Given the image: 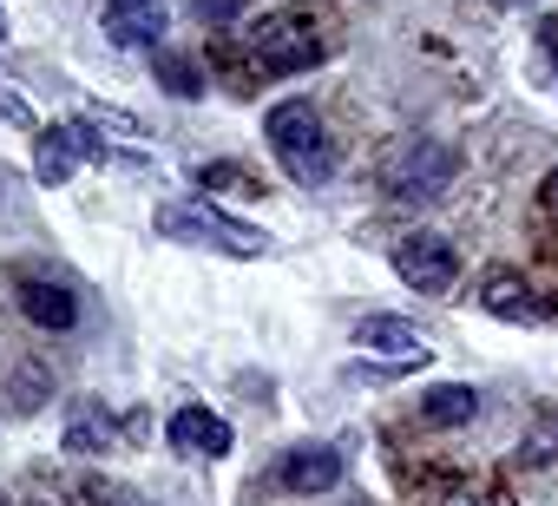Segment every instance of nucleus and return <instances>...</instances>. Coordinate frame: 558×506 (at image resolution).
<instances>
[{"instance_id": "nucleus-4", "label": "nucleus", "mask_w": 558, "mask_h": 506, "mask_svg": "<svg viewBox=\"0 0 558 506\" xmlns=\"http://www.w3.org/2000/svg\"><path fill=\"white\" fill-rule=\"evenodd\" d=\"M250 47H256V60H263L269 73H303V67L323 60V34H316L310 14H269V21L250 34Z\"/></svg>"}, {"instance_id": "nucleus-13", "label": "nucleus", "mask_w": 558, "mask_h": 506, "mask_svg": "<svg viewBox=\"0 0 558 506\" xmlns=\"http://www.w3.org/2000/svg\"><path fill=\"white\" fill-rule=\"evenodd\" d=\"M421 414H427L434 427H460V421H473V414H480V395H473V388H460V382H453V388H427Z\"/></svg>"}, {"instance_id": "nucleus-25", "label": "nucleus", "mask_w": 558, "mask_h": 506, "mask_svg": "<svg viewBox=\"0 0 558 506\" xmlns=\"http://www.w3.org/2000/svg\"><path fill=\"white\" fill-rule=\"evenodd\" d=\"M551 197H558V171H551Z\"/></svg>"}, {"instance_id": "nucleus-11", "label": "nucleus", "mask_w": 558, "mask_h": 506, "mask_svg": "<svg viewBox=\"0 0 558 506\" xmlns=\"http://www.w3.org/2000/svg\"><path fill=\"white\" fill-rule=\"evenodd\" d=\"M73 165H80V152H73L66 125L34 132V178H40V184H73Z\"/></svg>"}, {"instance_id": "nucleus-10", "label": "nucleus", "mask_w": 558, "mask_h": 506, "mask_svg": "<svg viewBox=\"0 0 558 506\" xmlns=\"http://www.w3.org/2000/svg\"><path fill=\"white\" fill-rule=\"evenodd\" d=\"M119 434H125V414H112V408L86 401V408H73V421H66V454L99 460V454H112V447H119Z\"/></svg>"}, {"instance_id": "nucleus-8", "label": "nucleus", "mask_w": 558, "mask_h": 506, "mask_svg": "<svg viewBox=\"0 0 558 506\" xmlns=\"http://www.w3.org/2000/svg\"><path fill=\"white\" fill-rule=\"evenodd\" d=\"M355 342H362V349H381V356H395V362H408V369L427 362L421 323H408V316H362V323H355Z\"/></svg>"}, {"instance_id": "nucleus-19", "label": "nucleus", "mask_w": 558, "mask_h": 506, "mask_svg": "<svg viewBox=\"0 0 558 506\" xmlns=\"http://www.w3.org/2000/svg\"><path fill=\"white\" fill-rule=\"evenodd\" d=\"M421 506H486V499H480L473 486H460V480H453V486H427V493H421Z\"/></svg>"}, {"instance_id": "nucleus-6", "label": "nucleus", "mask_w": 558, "mask_h": 506, "mask_svg": "<svg viewBox=\"0 0 558 506\" xmlns=\"http://www.w3.org/2000/svg\"><path fill=\"white\" fill-rule=\"evenodd\" d=\"M165 441L178 447V454H197V460H223L230 454V421L223 414H210V408H178L171 421H165Z\"/></svg>"}, {"instance_id": "nucleus-27", "label": "nucleus", "mask_w": 558, "mask_h": 506, "mask_svg": "<svg viewBox=\"0 0 558 506\" xmlns=\"http://www.w3.org/2000/svg\"><path fill=\"white\" fill-rule=\"evenodd\" d=\"M349 506H362V499H349Z\"/></svg>"}, {"instance_id": "nucleus-15", "label": "nucleus", "mask_w": 558, "mask_h": 506, "mask_svg": "<svg viewBox=\"0 0 558 506\" xmlns=\"http://www.w3.org/2000/svg\"><path fill=\"white\" fill-rule=\"evenodd\" d=\"M158 86H165L171 99H197V93H204V67L184 60V53H158Z\"/></svg>"}, {"instance_id": "nucleus-9", "label": "nucleus", "mask_w": 558, "mask_h": 506, "mask_svg": "<svg viewBox=\"0 0 558 506\" xmlns=\"http://www.w3.org/2000/svg\"><path fill=\"white\" fill-rule=\"evenodd\" d=\"M276 480H283L290 493H336V480H342V454H336V447H296V454H283Z\"/></svg>"}, {"instance_id": "nucleus-1", "label": "nucleus", "mask_w": 558, "mask_h": 506, "mask_svg": "<svg viewBox=\"0 0 558 506\" xmlns=\"http://www.w3.org/2000/svg\"><path fill=\"white\" fill-rule=\"evenodd\" d=\"M158 230L171 243H204L217 257H269V230L243 224V217H223L210 197H165L158 204Z\"/></svg>"}, {"instance_id": "nucleus-5", "label": "nucleus", "mask_w": 558, "mask_h": 506, "mask_svg": "<svg viewBox=\"0 0 558 506\" xmlns=\"http://www.w3.org/2000/svg\"><path fill=\"white\" fill-rule=\"evenodd\" d=\"M99 27H106V40L125 47V53H138V47L158 53V40H165V27H171V8H165V0H106Z\"/></svg>"}, {"instance_id": "nucleus-3", "label": "nucleus", "mask_w": 558, "mask_h": 506, "mask_svg": "<svg viewBox=\"0 0 558 506\" xmlns=\"http://www.w3.org/2000/svg\"><path fill=\"white\" fill-rule=\"evenodd\" d=\"M395 270H401L408 290H421V297H447V290L460 284V250H453L440 230H414V237L395 243Z\"/></svg>"}, {"instance_id": "nucleus-7", "label": "nucleus", "mask_w": 558, "mask_h": 506, "mask_svg": "<svg viewBox=\"0 0 558 506\" xmlns=\"http://www.w3.org/2000/svg\"><path fill=\"white\" fill-rule=\"evenodd\" d=\"M21 316L34 323V329H73L80 323V297L66 290V284H53V277H27L21 284Z\"/></svg>"}, {"instance_id": "nucleus-20", "label": "nucleus", "mask_w": 558, "mask_h": 506, "mask_svg": "<svg viewBox=\"0 0 558 506\" xmlns=\"http://www.w3.org/2000/svg\"><path fill=\"white\" fill-rule=\"evenodd\" d=\"M0 119L21 125V132H34V125H40V119H34V106H27L21 93H8V86H0Z\"/></svg>"}, {"instance_id": "nucleus-23", "label": "nucleus", "mask_w": 558, "mask_h": 506, "mask_svg": "<svg viewBox=\"0 0 558 506\" xmlns=\"http://www.w3.org/2000/svg\"><path fill=\"white\" fill-rule=\"evenodd\" d=\"M493 8H532V0H493Z\"/></svg>"}, {"instance_id": "nucleus-21", "label": "nucleus", "mask_w": 558, "mask_h": 506, "mask_svg": "<svg viewBox=\"0 0 558 506\" xmlns=\"http://www.w3.org/2000/svg\"><path fill=\"white\" fill-rule=\"evenodd\" d=\"M86 506H145V499H138V493H125V486L93 480V486H86Z\"/></svg>"}, {"instance_id": "nucleus-28", "label": "nucleus", "mask_w": 558, "mask_h": 506, "mask_svg": "<svg viewBox=\"0 0 558 506\" xmlns=\"http://www.w3.org/2000/svg\"><path fill=\"white\" fill-rule=\"evenodd\" d=\"M551 427H558V414H551Z\"/></svg>"}, {"instance_id": "nucleus-22", "label": "nucleus", "mask_w": 558, "mask_h": 506, "mask_svg": "<svg viewBox=\"0 0 558 506\" xmlns=\"http://www.w3.org/2000/svg\"><path fill=\"white\" fill-rule=\"evenodd\" d=\"M191 8H197L204 21H217V27H223V21H236V14H243V0H191Z\"/></svg>"}, {"instance_id": "nucleus-14", "label": "nucleus", "mask_w": 558, "mask_h": 506, "mask_svg": "<svg viewBox=\"0 0 558 506\" xmlns=\"http://www.w3.org/2000/svg\"><path fill=\"white\" fill-rule=\"evenodd\" d=\"M480 303H486L493 316H512V323H532V316H538V303L525 297V284H519V277H486Z\"/></svg>"}, {"instance_id": "nucleus-24", "label": "nucleus", "mask_w": 558, "mask_h": 506, "mask_svg": "<svg viewBox=\"0 0 558 506\" xmlns=\"http://www.w3.org/2000/svg\"><path fill=\"white\" fill-rule=\"evenodd\" d=\"M0 40H8V14H0Z\"/></svg>"}, {"instance_id": "nucleus-17", "label": "nucleus", "mask_w": 558, "mask_h": 506, "mask_svg": "<svg viewBox=\"0 0 558 506\" xmlns=\"http://www.w3.org/2000/svg\"><path fill=\"white\" fill-rule=\"evenodd\" d=\"M47 401H53V375L47 369H21L14 375V408L27 414V408H47Z\"/></svg>"}, {"instance_id": "nucleus-18", "label": "nucleus", "mask_w": 558, "mask_h": 506, "mask_svg": "<svg viewBox=\"0 0 558 506\" xmlns=\"http://www.w3.org/2000/svg\"><path fill=\"white\" fill-rule=\"evenodd\" d=\"M197 184H204V191H243V184H250V165L217 158V165H204V171H197Z\"/></svg>"}, {"instance_id": "nucleus-16", "label": "nucleus", "mask_w": 558, "mask_h": 506, "mask_svg": "<svg viewBox=\"0 0 558 506\" xmlns=\"http://www.w3.org/2000/svg\"><path fill=\"white\" fill-rule=\"evenodd\" d=\"M60 125H66V138H73L80 165H99V158H112V145L99 138V119H86V112H80V119H60Z\"/></svg>"}, {"instance_id": "nucleus-2", "label": "nucleus", "mask_w": 558, "mask_h": 506, "mask_svg": "<svg viewBox=\"0 0 558 506\" xmlns=\"http://www.w3.org/2000/svg\"><path fill=\"white\" fill-rule=\"evenodd\" d=\"M263 138H269L276 165H283L296 184H329L336 178V152H329V132H323V112L316 106H303V99L269 106Z\"/></svg>"}, {"instance_id": "nucleus-12", "label": "nucleus", "mask_w": 558, "mask_h": 506, "mask_svg": "<svg viewBox=\"0 0 558 506\" xmlns=\"http://www.w3.org/2000/svg\"><path fill=\"white\" fill-rule=\"evenodd\" d=\"M447 178H453V152L421 145V152H414V165H408V184H401V191H408V197H434Z\"/></svg>"}, {"instance_id": "nucleus-26", "label": "nucleus", "mask_w": 558, "mask_h": 506, "mask_svg": "<svg viewBox=\"0 0 558 506\" xmlns=\"http://www.w3.org/2000/svg\"><path fill=\"white\" fill-rule=\"evenodd\" d=\"M551 86H558V67H551Z\"/></svg>"}]
</instances>
